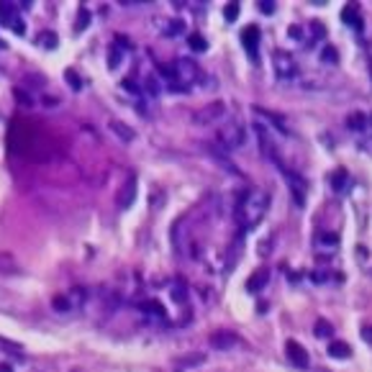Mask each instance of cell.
<instances>
[{
    "label": "cell",
    "instance_id": "obj_2",
    "mask_svg": "<svg viewBox=\"0 0 372 372\" xmlns=\"http://www.w3.org/2000/svg\"><path fill=\"white\" fill-rule=\"evenodd\" d=\"M172 67H175L172 90H185V88H190L193 82H195V77H198V64H193V62H188V59H177Z\"/></svg>",
    "mask_w": 372,
    "mask_h": 372
},
{
    "label": "cell",
    "instance_id": "obj_6",
    "mask_svg": "<svg viewBox=\"0 0 372 372\" xmlns=\"http://www.w3.org/2000/svg\"><path fill=\"white\" fill-rule=\"evenodd\" d=\"M241 44H244L246 54L252 57V62H259V54H257V49H259V28H257V26L244 28V33H241Z\"/></svg>",
    "mask_w": 372,
    "mask_h": 372
},
{
    "label": "cell",
    "instance_id": "obj_3",
    "mask_svg": "<svg viewBox=\"0 0 372 372\" xmlns=\"http://www.w3.org/2000/svg\"><path fill=\"white\" fill-rule=\"evenodd\" d=\"M244 139H246V134H244V126H241L239 121L226 123V126H221V129H218V141L224 144V149H226V152L239 149V146L244 144Z\"/></svg>",
    "mask_w": 372,
    "mask_h": 372
},
{
    "label": "cell",
    "instance_id": "obj_13",
    "mask_svg": "<svg viewBox=\"0 0 372 372\" xmlns=\"http://www.w3.org/2000/svg\"><path fill=\"white\" fill-rule=\"evenodd\" d=\"M16 21H18V16H16V6H13V3H0V23L13 28Z\"/></svg>",
    "mask_w": 372,
    "mask_h": 372
},
{
    "label": "cell",
    "instance_id": "obj_31",
    "mask_svg": "<svg viewBox=\"0 0 372 372\" xmlns=\"http://www.w3.org/2000/svg\"><path fill=\"white\" fill-rule=\"evenodd\" d=\"M323 59H326V62H337V52H334V49H326V52H323Z\"/></svg>",
    "mask_w": 372,
    "mask_h": 372
},
{
    "label": "cell",
    "instance_id": "obj_14",
    "mask_svg": "<svg viewBox=\"0 0 372 372\" xmlns=\"http://www.w3.org/2000/svg\"><path fill=\"white\" fill-rule=\"evenodd\" d=\"M347 188H349V175H347V170H337L334 175H331V190L334 193H347Z\"/></svg>",
    "mask_w": 372,
    "mask_h": 372
},
{
    "label": "cell",
    "instance_id": "obj_19",
    "mask_svg": "<svg viewBox=\"0 0 372 372\" xmlns=\"http://www.w3.org/2000/svg\"><path fill=\"white\" fill-rule=\"evenodd\" d=\"M347 126H349L352 131H364V129H367V118H364L362 113H352V116L347 118Z\"/></svg>",
    "mask_w": 372,
    "mask_h": 372
},
{
    "label": "cell",
    "instance_id": "obj_30",
    "mask_svg": "<svg viewBox=\"0 0 372 372\" xmlns=\"http://www.w3.org/2000/svg\"><path fill=\"white\" fill-rule=\"evenodd\" d=\"M259 11L262 13H272L275 11V3H267V0H265V3H259Z\"/></svg>",
    "mask_w": 372,
    "mask_h": 372
},
{
    "label": "cell",
    "instance_id": "obj_27",
    "mask_svg": "<svg viewBox=\"0 0 372 372\" xmlns=\"http://www.w3.org/2000/svg\"><path fill=\"white\" fill-rule=\"evenodd\" d=\"M172 298H175L177 303H185V301H188V295H185V287H182V285H175V290H172Z\"/></svg>",
    "mask_w": 372,
    "mask_h": 372
},
{
    "label": "cell",
    "instance_id": "obj_20",
    "mask_svg": "<svg viewBox=\"0 0 372 372\" xmlns=\"http://www.w3.org/2000/svg\"><path fill=\"white\" fill-rule=\"evenodd\" d=\"M188 44H190L195 52H205V49H208V41H205L200 33H190V36H188Z\"/></svg>",
    "mask_w": 372,
    "mask_h": 372
},
{
    "label": "cell",
    "instance_id": "obj_12",
    "mask_svg": "<svg viewBox=\"0 0 372 372\" xmlns=\"http://www.w3.org/2000/svg\"><path fill=\"white\" fill-rule=\"evenodd\" d=\"M267 282H270V270L262 267V270H257L249 280H246V290H249V293H259Z\"/></svg>",
    "mask_w": 372,
    "mask_h": 372
},
{
    "label": "cell",
    "instance_id": "obj_9",
    "mask_svg": "<svg viewBox=\"0 0 372 372\" xmlns=\"http://www.w3.org/2000/svg\"><path fill=\"white\" fill-rule=\"evenodd\" d=\"M236 344H239V337H236L234 331H216V334H211V347H213V349L229 352V349L236 347Z\"/></svg>",
    "mask_w": 372,
    "mask_h": 372
},
{
    "label": "cell",
    "instance_id": "obj_21",
    "mask_svg": "<svg viewBox=\"0 0 372 372\" xmlns=\"http://www.w3.org/2000/svg\"><path fill=\"white\" fill-rule=\"evenodd\" d=\"M88 26H90V11H88V8H80V11H77V23H75V28L82 31V28H88Z\"/></svg>",
    "mask_w": 372,
    "mask_h": 372
},
{
    "label": "cell",
    "instance_id": "obj_28",
    "mask_svg": "<svg viewBox=\"0 0 372 372\" xmlns=\"http://www.w3.org/2000/svg\"><path fill=\"white\" fill-rule=\"evenodd\" d=\"M311 31H313V36H316V39H323V36H326V31H323V26H321L318 21H316V23H311Z\"/></svg>",
    "mask_w": 372,
    "mask_h": 372
},
{
    "label": "cell",
    "instance_id": "obj_24",
    "mask_svg": "<svg viewBox=\"0 0 372 372\" xmlns=\"http://www.w3.org/2000/svg\"><path fill=\"white\" fill-rule=\"evenodd\" d=\"M64 77H67V82L72 85V90H80V88H82V80L77 77V72H75V69H67V72H64Z\"/></svg>",
    "mask_w": 372,
    "mask_h": 372
},
{
    "label": "cell",
    "instance_id": "obj_33",
    "mask_svg": "<svg viewBox=\"0 0 372 372\" xmlns=\"http://www.w3.org/2000/svg\"><path fill=\"white\" fill-rule=\"evenodd\" d=\"M290 36H293V39H301V28L293 26V28H290Z\"/></svg>",
    "mask_w": 372,
    "mask_h": 372
},
{
    "label": "cell",
    "instance_id": "obj_1",
    "mask_svg": "<svg viewBox=\"0 0 372 372\" xmlns=\"http://www.w3.org/2000/svg\"><path fill=\"white\" fill-rule=\"evenodd\" d=\"M267 208H270V195L265 193V190H246L244 195H241V200L236 203V224L241 226V229H254L262 218H265V213H267Z\"/></svg>",
    "mask_w": 372,
    "mask_h": 372
},
{
    "label": "cell",
    "instance_id": "obj_4",
    "mask_svg": "<svg viewBox=\"0 0 372 372\" xmlns=\"http://www.w3.org/2000/svg\"><path fill=\"white\" fill-rule=\"evenodd\" d=\"M282 177H285V182H287V185H290L295 203H298V205H303V203H306V190H308V182H306V177H301L298 172L287 170V167H282Z\"/></svg>",
    "mask_w": 372,
    "mask_h": 372
},
{
    "label": "cell",
    "instance_id": "obj_29",
    "mask_svg": "<svg viewBox=\"0 0 372 372\" xmlns=\"http://www.w3.org/2000/svg\"><path fill=\"white\" fill-rule=\"evenodd\" d=\"M118 62H121V54H118V49H110V67H118Z\"/></svg>",
    "mask_w": 372,
    "mask_h": 372
},
{
    "label": "cell",
    "instance_id": "obj_15",
    "mask_svg": "<svg viewBox=\"0 0 372 372\" xmlns=\"http://www.w3.org/2000/svg\"><path fill=\"white\" fill-rule=\"evenodd\" d=\"M328 354H331V357H337V359H347V357L352 354V347H349L347 342H339V339H334L331 344H328Z\"/></svg>",
    "mask_w": 372,
    "mask_h": 372
},
{
    "label": "cell",
    "instance_id": "obj_26",
    "mask_svg": "<svg viewBox=\"0 0 372 372\" xmlns=\"http://www.w3.org/2000/svg\"><path fill=\"white\" fill-rule=\"evenodd\" d=\"M52 303H54V308H57L59 313H64V311H69V308H72V303H69V298H64V295H57V298H54Z\"/></svg>",
    "mask_w": 372,
    "mask_h": 372
},
{
    "label": "cell",
    "instance_id": "obj_7",
    "mask_svg": "<svg viewBox=\"0 0 372 372\" xmlns=\"http://www.w3.org/2000/svg\"><path fill=\"white\" fill-rule=\"evenodd\" d=\"M285 354H287V359H290L298 369H306L308 364H311V359H308V352L295 342V339H290V342H287L285 344Z\"/></svg>",
    "mask_w": 372,
    "mask_h": 372
},
{
    "label": "cell",
    "instance_id": "obj_25",
    "mask_svg": "<svg viewBox=\"0 0 372 372\" xmlns=\"http://www.w3.org/2000/svg\"><path fill=\"white\" fill-rule=\"evenodd\" d=\"M239 11H241V6H239V3H229V6H226V11H224L226 21H236V18H239Z\"/></svg>",
    "mask_w": 372,
    "mask_h": 372
},
{
    "label": "cell",
    "instance_id": "obj_34",
    "mask_svg": "<svg viewBox=\"0 0 372 372\" xmlns=\"http://www.w3.org/2000/svg\"><path fill=\"white\" fill-rule=\"evenodd\" d=\"M0 372H11V367L8 364H0Z\"/></svg>",
    "mask_w": 372,
    "mask_h": 372
},
{
    "label": "cell",
    "instance_id": "obj_18",
    "mask_svg": "<svg viewBox=\"0 0 372 372\" xmlns=\"http://www.w3.org/2000/svg\"><path fill=\"white\" fill-rule=\"evenodd\" d=\"M313 334H316V337H321V339H326V337H331V334H334V326L328 323L326 318H318V321H316V326H313Z\"/></svg>",
    "mask_w": 372,
    "mask_h": 372
},
{
    "label": "cell",
    "instance_id": "obj_35",
    "mask_svg": "<svg viewBox=\"0 0 372 372\" xmlns=\"http://www.w3.org/2000/svg\"><path fill=\"white\" fill-rule=\"evenodd\" d=\"M0 49H6V41H0Z\"/></svg>",
    "mask_w": 372,
    "mask_h": 372
},
{
    "label": "cell",
    "instance_id": "obj_32",
    "mask_svg": "<svg viewBox=\"0 0 372 372\" xmlns=\"http://www.w3.org/2000/svg\"><path fill=\"white\" fill-rule=\"evenodd\" d=\"M123 88H126L129 93H136V88H134V82H126V80H123Z\"/></svg>",
    "mask_w": 372,
    "mask_h": 372
},
{
    "label": "cell",
    "instance_id": "obj_10",
    "mask_svg": "<svg viewBox=\"0 0 372 372\" xmlns=\"http://www.w3.org/2000/svg\"><path fill=\"white\" fill-rule=\"evenodd\" d=\"M275 69L282 80L287 77H293L295 75V62L290 59V54H285V52H275Z\"/></svg>",
    "mask_w": 372,
    "mask_h": 372
},
{
    "label": "cell",
    "instance_id": "obj_8",
    "mask_svg": "<svg viewBox=\"0 0 372 372\" xmlns=\"http://www.w3.org/2000/svg\"><path fill=\"white\" fill-rule=\"evenodd\" d=\"M226 116V105L224 103H211V105H205L198 116H195V121L198 123H216V121H221Z\"/></svg>",
    "mask_w": 372,
    "mask_h": 372
},
{
    "label": "cell",
    "instance_id": "obj_17",
    "mask_svg": "<svg viewBox=\"0 0 372 372\" xmlns=\"http://www.w3.org/2000/svg\"><path fill=\"white\" fill-rule=\"evenodd\" d=\"M316 244L318 246H326V249H331V246L339 244V236L331 234V231H321V234H316Z\"/></svg>",
    "mask_w": 372,
    "mask_h": 372
},
{
    "label": "cell",
    "instance_id": "obj_23",
    "mask_svg": "<svg viewBox=\"0 0 372 372\" xmlns=\"http://www.w3.org/2000/svg\"><path fill=\"white\" fill-rule=\"evenodd\" d=\"M113 131H116L121 139H134V131H129V126H123L121 121H113Z\"/></svg>",
    "mask_w": 372,
    "mask_h": 372
},
{
    "label": "cell",
    "instance_id": "obj_11",
    "mask_svg": "<svg viewBox=\"0 0 372 372\" xmlns=\"http://www.w3.org/2000/svg\"><path fill=\"white\" fill-rule=\"evenodd\" d=\"M254 131H257V139H259V144H262V154H265V159H270V162L277 164V167H282V164H280V157H277V152H275V144L267 139V131H265L262 126H254Z\"/></svg>",
    "mask_w": 372,
    "mask_h": 372
},
{
    "label": "cell",
    "instance_id": "obj_22",
    "mask_svg": "<svg viewBox=\"0 0 372 372\" xmlns=\"http://www.w3.org/2000/svg\"><path fill=\"white\" fill-rule=\"evenodd\" d=\"M39 44L47 47V49H54V47H57V36H54L52 31H44V33L39 36Z\"/></svg>",
    "mask_w": 372,
    "mask_h": 372
},
{
    "label": "cell",
    "instance_id": "obj_5",
    "mask_svg": "<svg viewBox=\"0 0 372 372\" xmlns=\"http://www.w3.org/2000/svg\"><path fill=\"white\" fill-rule=\"evenodd\" d=\"M134 198H136V175H129L126 182L121 185L118 195H116V205H118L121 211H126L129 205L134 203Z\"/></svg>",
    "mask_w": 372,
    "mask_h": 372
},
{
    "label": "cell",
    "instance_id": "obj_16",
    "mask_svg": "<svg viewBox=\"0 0 372 372\" xmlns=\"http://www.w3.org/2000/svg\"><path fill=\"white\" fill-rule=\"evenodd\" d=\"M342 21H344V23H349V26H354L357 31L362 28V18H359V13H357V8H354V6H347V8L342 11Z\"/></svg>",
    "mask_w": 372,
    "mask_h": 372
}]
</instances>
